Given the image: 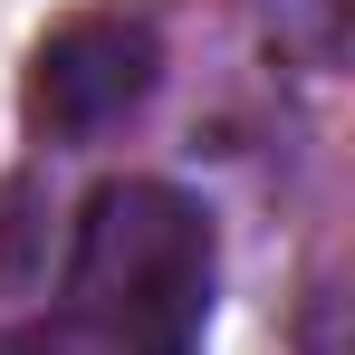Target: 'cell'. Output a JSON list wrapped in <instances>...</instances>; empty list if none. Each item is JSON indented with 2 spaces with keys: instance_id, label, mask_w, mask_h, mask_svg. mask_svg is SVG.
<instances>
[{
  "instance_id": "6da1fadb",
  "label": "cell",
  "mask_w": 355,
  "mask_h": 355,
  "mask_svg": "<svg viewBox=\"0 0 355 355\" xmlns=\"http://www.w3.org/2000/svg\"><path fill=\"white\" fill-rule=\"evenodd\" d=\"M58 307L144 355H192L211 317V211L173 182H106L77 221Z\"/></svg>"
},
{
  "instance_id": "7a4b0ae2",
  "label": "cell",
  "mask_w": 355,
  "mask_h": 355,
  "mask_svg": "<svg viewBox=\"0 0 355 355\" xmlns=\"http://www.w3.org/2000/svg\"><path fill=\"white\" fill-rule=\"evenodd\" d=\"M154 77H164L154 10L144 0H87V10H67L58 29L29 49L19 106H29V125L49 144H96V135H116L154 96Z\"/></svg>"
},
{
  "instance_id": "3957f363",
  "label": "cell",
  "mask_w": 355,
  "mask_h": 355,
  "mask_svg": "<svg viewBox=\"0 0 355 355\" xmlns=\"http://www.w3.org/2000/svg\"><path fill=\"white\" fill-rule=\"evenodd\" d=\"M269 39L297 67H336L346 58V0H269Z\"/></svg>"
},
{
  "instance_id": "277c9868",
  "label": "cell",
  "mask_w": 355,
  "mask_h": 355,
  "mask_svg": "<svg viewBox=\"0 0 355 355\" xmlns=\"http://www.w3.org/2000/svg\"><path fill=\"white\" fill-rule=\"evenodd\" d=\"M0 355H144V346H125V336H106V327H87V317L49 307L39 327H10V336H0Z\"/></svg>"
}]
</instances>
